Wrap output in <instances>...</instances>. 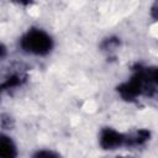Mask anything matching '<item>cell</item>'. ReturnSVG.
Masks as SVG:
<instances>
[{"label": "cell", "mask_w": 158, "mask_h": 158, "mask_svg": "<svg viewBox=\"0 0 158 158\" xmlns=\"http://www.w3.org/2000/svg\"><path fill=\"white\" fill-rule=\"evenodd\" d=\"M116 158H130V157H116Z\"/></svg>", "instance_id": "5"}, {"label": "cell", "mask_w": 158, "mask_h": 158, "mask_svg": "<svg viewBox=\"0 0 158 158\" xmlns=\"http://www.w3.org/2000/svg\"><path fill=\"white\" fill-rule=\"evenodd\" d=\"M21 51L26 54L32 56H44L51 52L53 47V41L49 33L41 28L28 30L20 40Z\"/></svg>", "instance_id": "1"}, {"label": "cell", "mask_w": 158, "mask_h": 158, "mask_svg": "<svg viewBox=\"0 0 158 158\" xmlns=\"http://www.w3.org/2000/svg\"><path fill=\"white\" fill-rule=\"evenodd\" d=\"M32 158H60V154L52 149H38L33 153Z\"/></svg>", "instance_id": "4"}, {"label": "cell", "mask_w": 158, "mask_h": 158, "mask_svg": "<svg viewBox=\"0 0 158 158\" xmlns=\"http://www.w3.org/2000/svg\"><path fill=\"white\" fill-rule=\"evenodd\" d=\"M0 156L1 158H17L19 151L12 137L2 133L0 139Z\"/></svg>", "instance_id": "3"}, {"label": "cell", "mask_w": 158, "mask_h": 158, "mask_svg": "<svg viewBox=\"0 0 158 158\" xmlns=\"http://www.w3.org/2000/svg\"><path fill=\"white\" fill-rule=\"evenodd\" d=\"M99 142L104 149H115V148L126 146V136L109 127L101 131Z\"/></svg>", "instance_id": "2"}]
</instances>
